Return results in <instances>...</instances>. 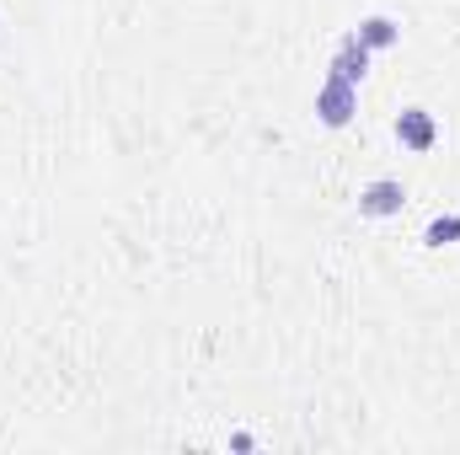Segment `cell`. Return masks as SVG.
Listing matches in <instances>:
<instances>
[{"label": "cell", "instance_id": "8992f818", "mask_svg": "<svg viewBox=\"0 0 460 455\" xmlns=\"http://www.w3.org/2000/svg\"><path fill=\"white\" fill-rule=\"evenodd\" d=\"M450 241H460V215H434L423 230V246H450Z\"/></svg>", "mask_w": 460, "mask_h": 455}, {"label": "cell", "instance_id": "5b68a950", "mask_svg": "<svg viewBox=\"0 0 460 455\" xmlns=\"http://www.w3.org/2000/svg\"><path fill=\"white\" fill-rule=\"evenodd\" d=\"M353 32H358V43H364L369 54H375V49H396V43H402V22H396V16H385V11L364 16Z\"/></svg>", "mask_w": 460, "mask_h": 455}, {"label": "cell", "instance_id": "6da1fadb", "mask_svg": "<svg viewBox=\"0 0 460 455\" xmlns=\"http://www.w3.org/2000/svg\"><path fill=\"white\" fill-rule=\"evenodd\" d=\"M358 113V86H348L338 76H327L322 86H316V118L327 123V129H348Z\"/></svg>", "mask_w": 460, "mask_h": 455}, {"label": "cell", "instance_id": "277c9868", "mask_svg": "<svg viewBox=\"0 0 460 455\" xmlns=\"http://www.w3.org/2000/svg\"><path fill=\"white\" fill-rule=\"evenodd\" d=\"M338 81H348V86H358L364 76H369V49L358 43V32H343L338 38V49H332V65H327Z\"/></svg>", "mask_w": 460, "mask_h": 455}, {"label": "cell", "instance_id": "3957f363", "mask_svg": "<svg viewBox=\"0 0 460 455\" xmlns=\"http://www.w3.org/2000/svg\"><path fill=\"white\" fill-rule=\"evenodd\" d=\"M402 204H407V193L396 177H375L358 188V215H369V220H391V215H402Z\"/></svg>", "mask_w": 460, "mask_h": 455}, {"label": "cell", "instance_id": "7a4b0ae2", "mask_svg": "<svg viewBox=\"0 0 460 455\" xmlns=\"http://www.w3.org/2000/svg\"><path fill=\"white\" fill-rule=\"evenodd\" d=\"M396 139H402V150L429 156V150L439 145V123H434L429 108H402V113H396Z\"/></svg>", "mask_w": 460, "mask_h": 455}]
</instances>
